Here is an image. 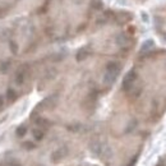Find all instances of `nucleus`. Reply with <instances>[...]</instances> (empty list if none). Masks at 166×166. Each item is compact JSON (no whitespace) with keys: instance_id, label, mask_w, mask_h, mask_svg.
<instances>
[{"instance_id":"nucleus-1","label":"nucleus","mask_w":166,"mask_h":166,"mask_svg":"<svg viewBox=\"0 0 166 166\" xmlns=\"http://www.w3.org/2000/svg\"><path fill=\"white\" fill-rule=\"evenodd\" d=\"M0 166H38L32 160H26L17 156H5L0 159Z\"/></svg>"}]
</instances>
